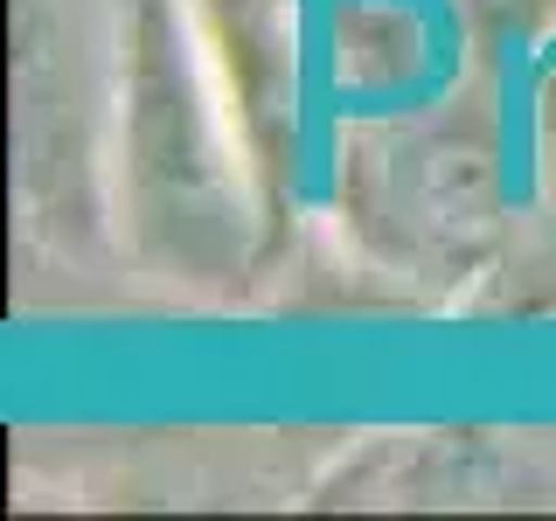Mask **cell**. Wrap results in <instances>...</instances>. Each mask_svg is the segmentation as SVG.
Returning <instances> with one entry per match:
<instances>
[{
  "label": "cell",
  "instance_id": "6da1fadb",
  "mask_svg": "<svg viewBox=\"0 0 556 521\" xmlns=\"http://www.w3.org/2000/svg\"><path fill=\"white\" fill-rule=\"evenodd\" d=\"M132 0H14V195L35 230L98 223Z\"/></svg>",
  "mask_w": 556,
  "mask_h": 521
}]
</instances>
